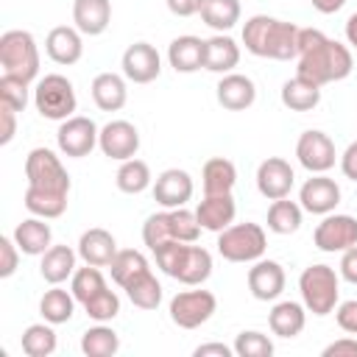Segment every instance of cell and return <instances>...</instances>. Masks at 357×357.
Returning a JSON list of instances; mask_svg holds the SVG:
<instances>
[{
	"mask_svg": "<svg viewBox=\"0 0 357 357\" xmlns=\"http://www.w3.org/2000/svg\"><path fill=\"white\" fill-rule=\"evenodd\" d=\"M162 73V56L151 42H134L123 53V75L134 84H151Z\"/></svg>",
	"mask_w": 357,
	"mask_h": 357,
	"instance_id": "obj_16",
	"label": "cell"
},
{
	"mask_svg": "<svg viewBox=\"0 0 357 357\" xmlns=\"http://www.w3.org/2000/svg\"><path fill=\"white\" fill-rule=\"evenodd\" d=\"M98 137H100V128L95 126L92 117H81V114H73L67 120H61L59 131H56V145L64 156L70 159H84L92 153V148L98 145Z\"/></svg>",
	"mask_w": 357,
	"mask_h": 357,
	"instance_id": "obj_10",
	"label": "cell"
},
{
	"mask_svg": "<svg viewBox=\"0 0 357 357\" xmlns=\"http://www.w3.org/2000/svg\"><path fill=\"white\" fill-rule=\"evenodd\" d=\"M301 212L304 209L296 201H287V198L271 201V206H268V229L273 234H293L301 226Z\"/></svg>",
	"mask_w": 357,
	"mask_h": 357,
	"instance_id": "obj_37",
	"label": "cell"
},
{
	"mask_svg": "<svg viewBox=\"0 0 357 357\" xmlns=\"http://www.w3.org/2000/svg\"><path fill=\"white\" fill-rule=\"evenodd\" d=\"M84 307V312L92 318V321H100V324H106V321H112V318H117V312H120V298H117V293L114 290H100L98 296H92L86 304H81Z\"/></svg>",
	"mask_w": 357,
	"mask_h": 357,
	"instance_id": "obj_44",
	"label": "cell"
},
{
	"mask_svg": "<svg viewBox=\"0 0 357 357\" xmlns=\"http://www.w3.org/2000/svg\"><path fill=\"white\" fill-rule=\"evenodd\" d=\"M321 354H324V357H357V337L332 340Z\"/></svg>",
	"mask_w": 357,
	"mask_h": 357,
	"instance_id": "obj_51",
	"label": "cell"
},
{
	"mask_svg": "<svg viewBox=\"0 0 357 357\" xmlns=\"http://www.w3.org/2000/svg\"><path fill=\"white\" fill-rule=\"evenodd\" d=\"M22 351L28 357H50L56 351V332H53V324H31L25 332H22Z\"/></svg>",
	"mask_w": 357,
	"mask_h": 357,
	"instance_id": "obj_39",
	"label": "cell"
},
{
	"mask_svg": "<svg viewBox=\"0 0 357 357\" xmlns=\"http://www.w3.org/2000/svg\"><path fill=\"white\" fill-rule=\"evenodd\" d=\"M33 106L45 120H59L61 123V120L73 117V112L78 106L73 81L59 75V73H50L45 78H39L36 86H33Z\"/></svg>",
	"mask_w": 357,
	"mask_h": 357,
	"instance_id": "obj_7",
	"label": "cell"
},
{
	"mask_svg": "<svg viewBox=\"0 0 357 357\" xmlns=\"http://www.w3.org/2000/svg\"><path fill=\"white\" fill-rule=\"evenodd\" d=\"M310 3H312V8L321 11V14H335V11H340V8L346 6V0H310Z\"/></svg>",
	"mask_w": 357,
	"mask_h": 357,
	"instance_id": "obj_55",
	"label": "cell"
},
{
	"mask_svg": "<svg viewBox=\"0 0 357 357\" xmlns=\"http://www.w3.org/2000/svg\"><path fill=\"white\" fill-rule=\"evenodd\" d=\"M22 204H25V209H28L31 215L45 218V220H53V218H61V215H64V209H67V195L42 192V190L28 187Z\"/></svg>",
	"mask_w": 357,
	"mask_h": 357,
	"instance_id": "obj_38",
	"label": "cell"
},
{
	"mask_svg": "<svg viewBox=\"0 0 357 357\" xmlns=\"http://www.w3.org/2000/svg\"><path fill=\"white\" fill-rule=\"evenodd\" d=\"M279 98L290 112H312L321 103V86L307 81V78H301V75H296V78L282 84Z\"/></svg>",
	"mask_w": 357,
	"mask_h": 357,
	"instance_id": "obj_31",
	"label": "cell"
},
{
	"mask_svg": "<svg viewBox=\"0 0 357 357\" xmlns=\"http://www.w3.org/2000/svg\"><path fill=\"white\" fill-rule=\"evenodd\" d=\"M167 220H170V234H173V240H181V243H195V240H198L201 223H198L195 212H190L187 206L167 209Z\"/></svg>",
	"mask_w": 357,
	"mask_h": 357,
	"instance_id": "obj_42",
	"label": "cell"
},
{
	"mask_svg": "<svg viewBox=\"0 0 357 357\" xmlns=\"http://www.w3.org/2000/svg\"><path fill=\"white\" fill-rule=\"evenodd\" d=\"M192 354L195 357H231L234 354V346H226V343H201V346H195Z\"/></svg>",
	"mask_w": 357,
	"mask_h": 357,
	"instance_id": "obj_54",
	"label": "cell"
},
{
	"mask_svg": "<svg viewBox=\"0 0 357 357\" xmlns=\"http://www.w3.org/2000/svg\"><path fill=\"white\" fill-rule=\"evenodd\" d=\"M106 279L98 271V265H86V268H75L73 279H70V293L75 296L78 304H86L92 296H98L100 290H106Z\"/></svg>",
	"mask_w": 357,
	"mask_h": 357,
	"instance_id": "obj_40",
	"label": "cell"
},
{
	"mask_svg": "<svg viewBox=\"0 0 357 357\" xmlns=\"http://www.w3.org/2000/svg\"><path fill=\"white\" fill-rule=\"evenodd\" d=\"M73 22L84 36H100L112 22V3L109 0H75Z\"/></svg>",
	"mask_w": 357,
	"mask_h": 357,
	"instance_id": "obj_25",
	"label": "cell"
},
{
	"mask_svg": "<svg viewBox=\"0 0 357 357\" xmlns=\"http://www.w3.org/2000/svg\"><path fill=\"white\" fill-rule=\"evenodd\" d=\"M204 53H206V39L184 33L176 36L167 47V61L176 73H195L204 67Z\"/></svg>",
	"mask_w": 357,
	"mask_h": 357,
	"instance_id": "obj_23",
	"label": "cell"
},
{
	"mask_svg": "<svg viewBox=\"0 0 357 357\" xmlns=\"http://www.w3.org/2000/svg\"><path fill=\"white\" fill-rule=\"evenodd\" d=\"M240 64V45L226 36V33H215L212 39H206V53H204V70L209 73H231Z\"/></svg>",
	"mask_w": 357,
	"mask_h": 357,
	"instance_id": "obj_27",
	"label": "cell"
},
{
	"mask_svg": "<svg viewBox=\"0 0 357 357\" xmlns=\"http://www.w3.org/2000/svg\"><path fill=\"white\" fill-rule=\"evenodd\" d=\"M284 268L276 259H257L248 268V290L257 301H273L284 290Z\"/></svg>",
	"mask_w": 357,
	"mask_h": 357,
	"instance_id": "obj_18",
	"label": "cell"
},
{
	"mask_svg": "<svg viewBox=\"0 0 357 357\" xmlns=\"http://www.w3.org/2000/svg\"><path fill=\"white\" fill-rule=\"evenodd\" d=\"M28 187L56 195H70V173L50 148H33L25 159Z\"/></svg>",
	"mask_w": 357,
	"mask_h": 357,
	"instance_id": "obj_8",
	"label": "cell"
},
{
	"mask_svg": "<svg viewBox=\"0 0 357 357\" xmlns=\"http://www.w3.org/2000/svg\"><path fill=\"white\" fill-rule=\"evenodd\" d=\"M346 39H349V45L357 50V11L346 20Z\"/></svg>",
	"mask_w": 357,
	"mask_h": 357,
	"instance_id": "obj_56",
	"label": "cell"
},
{
	"mask_svg": "<svg viewBox=\"0 0 357 357\" xmlns=\"http://www.w3.org/2000/svg\"><path fill=\"white\" fill-rule=\"evenodd\" d=\"M201 184H204V195H226V192H231L234 184H237L234 162L223 159V156L206 159V165L201 170Z\"/></svg>",
	"mask_w": 357,
	"mask_h": 357,
	"instance_id": "obj_28",
	"label": "cell"
},
{
	"mask_svg": "<svg viewBox=\"0 0 357 357\" xmlns=\"http://www.w3.org/2000/svg\"><path fill=\"white\" fill-rule=\"evenodd\" d=\"M296 156H298V165L310 173H326L335 167V159H337V151H335V142L329 134L318 131V128H310L298 137L296 142Z\"/></svg>",
	"mask_w": 357,
	"mask_h": 357,
	"instance_id": "obj_12",
	"label": "cell"
},
{
	"mask_svg": "<svg viewBox=\"0 0 357 357\" xmlns=\"http://www.w3.org/2000/svg\"><path fill=\"white\" fill-rule=\"evenodd\" d=\"M215 95H218V103L229 112H245L254 106L257 100V86L248 75L243 73H226L218 86H215Z\"/></svg>",
	"mask_w": 357,
	"mask_h": 357,
	"instance_id": "obj_19",
	"label": "cell"
},
{
	"mask_svg": "<svg viewBox=\"0 0 357 357\" xmlns=\"http://www.w3.org/2000/svg\"><path fill=\"white\" fill-rule=\"evenodd\" d=\"M192 176L181 167H167L156 176L153 181V201L165 209H176L184 206L192 198Z\"/></svg>",
	"mask_w": 357,
	"mask_h": 357,
	"instance_id": "obj_17",
	"label": "cell"
},
{
	"mask_svg": "<svg viewBox=\"0 0 357 357\" xmlns=\"http://www.w3.org/2000/svg\"><path fill=\"white\" fill-rule=\"evenodd\" d=\"M0 123H3V128H0V145H8L14 139V134H17V109L0 103Z\"/></svg>",
	"mask_w": 357,
	"mask_h": 357,
	"instance_id": "obj_49",
	"label": "cell"
},
{
	"mask_svg": "<svg viewBox=\"0 0 357 357\" xmlns=\"http://www.w3.org/2000/svg\"><path fill=\"white\" fill-rule=\"evenodd\" d=\"M153 257H156V265L162 268V273H167L170 279L181 282L187 287H198L212 276V254L204 245L167 240L165 245H159L153 251Z\"/></svg>",
	"mask_w": 357,
	"mask_h": 357,
	"instance_id": "obj_3",
	"label": "cell"
},
{
	"mask_svg": "<svg viewBox=\"0 0 357 357\" xmlns=\"http://www.w3.org/2000/svg\"><path fill=\"white\" fill-rule=\"evenodd\" d=\"M268 248L265 229L259 223H231L218 231V254L226 262H257Z\"/></svg>",
	"mask_w": 357,
	"mask_h": 357,
	"instance_id": "obj_5",
	"label": "cell"
},
{
	"mask_svg": "<svg viewBox=\"0 0 357 357\" xmlns=\"http://www.w3.org/2000/svg\"><path fill=\"white\" fill-rule=\"evenodd\" d=\"M14 243L20 245L22 254L28 257H42L50 245H53V231H50V223H45V218H25L22 223H17L14 229Z\"/></svg>",
	"mask_w": 357,
	"mask_h": 357,
	"instance_id": "obj_26",
	"label": "cell"
},
{
	"mask_svg": "<svg viewBox=\"0 0 357 357\" xmlns=\"http://www.w3.org/2000/svg\"><path fill=\"white\" fill-rule=\"evenodd\" d=\"M142 240H145V245H148L151 251H156L159 245H165L167 240H173V234H170V220H167V209L148 215V220L142 223Z\"/></svg>",
	"mask_w": 357,
	"mask_h": 357,
	"instance_id": "obj_46",
	"label": "cell"
},
{
	"mask_svg": "<svg viewBox=\"0 0 357 357\" xmlns=\"http://www.w3.org/2000/svg\"><path fill=\"white\" fill-rule=\"evenodd\" d=\"M117 240L112 237V231L106 229H86L78 240V257L86 265H98V268H109L112 259L117 257Z\"/></svg>",
	"mask_w": 357,
	"mask_h": 357,
	"instance_id": "obj_22",
	"label": "cell"
},
{
	"mask_svg": "<svg viewBox=\"0 0 357 357\" xmlns=\"http://www.w3.org/2000/svg\"><path fill=\"white\" fill-rule=\"evenodd\" d=\"M126 296H128V301H131L134 307H139V310H156L159 301H162V284H159V279L148 271L145 276H139L137 282H131V284L126 287Z\"/></svg>",
	"mask_w": 357,
	"mask_h": 357,
	"instance_id": "obj_41",
	"label": "cell"
},
{
	"mask_svg": "<svg viewBox=\"0 0 357 357\" xmlns=\"http://www.w3.org/2000/svg\"><path fill=\"white\" fill-rule=\"evenodd\" d=\"M243 45L251 56L290 61L298 56V25L268 14H254L243 25Z\"/></svg>",
	"mask_w": 357,
	"mask_h": 357,
	"instance_id": "obj_2",
	"label": "cell"
},
{
	"mask_svg": "<svg viewBox=\"0 0 357 357\" xmlns=\"http://www.w3.org/2000/svg\"><path fill=\"white\" fill-rule=\"evenodd\" d=\"M293 181H296V173H293L290 162L282 159V156H268L257 167V190L268 201L287 198L290 190H293Z\"/></svg>",
	"mask_w": 357,
	"mask_h": 357,
	"instance_id": "obj_14",
	"label": "cell"
},
{
	"mask_svg": "<svg viewBox=\"0 0 357 357\" xmlns=\"http://www.w3.org/2000/svg\"><path fill=\"white\" fill-rule=\"evenodd\" d=\"M198 14L212 31L226 33L240 22V0H201Z\"/></svg>",
	"mask_w": 357,
	"mask_h": 357,
	"instance_id": "obj_32",
	"label": "cell"
},
{
	"mask_svg": "<svg viewBox=\"0 0 357 357\" xmlns=\"http://www.w3.org/2000/svg\"><path fill=\"white\" fill-rule=\"evenodd\" d=\"M20 245L14 243V237H0V279L14 276L17 265H20Z\"/></svg>",
	"mask_w": 357,
	"mask_h": 357,
	"instance_id": "obj_47",
	"label": "cell"
},
{
	"mask_svg": "<svg viewBox=\"0 0 357 357\" xmlns=\"http://www.w3.org/2000/svg\"><path fill=\"white\" fill-rule=\"evenodd\" d=\"M126 75L117 73H98L92 78V100L100 112H120L128 100V89H126Z\"/></svg>",
	"mask_w": 357,
	"mask_h": 357,
	"instance_id": "obj_24",
	"label": "cell"
},
{
	"mask_svg": "<svg viewBox=\"0 0 357 357\" xmlns=\"http://www.w3.org/2000/svg\"><path fill=\"white\" fill-rule=\"evenodd\" d=\"M75 312V296L61 290L59 284H53L50 290H45V296L39 298V315L47 321V324H67Z\"/></svg>",
	"mask_w": 357,
	"mask_h": 357,
	"instance_id": "obj_33",
	"label": "cell"
},
{
	"mask_svg": "<svg viewBox=\"0 0 357 357\" xmlns=\"http://www.w3.org/2000/svg\"><path fill=\"white\" fill-rule=\"evenodd\" d=\"M28 81L25 78H17V75H8V73H3L0 75V103H6V106H11V109H17V112H22L25 106H28Z\"/></svg>",
	"mask_w": 357,
	"mask_h": 357,
	"instance_id": "obj_45",
	"label": "cell"
},
{
	"mask_svg": "<svg viewBox=\"0 0 357 357\" xmlns=\"http://www.w3.org/2000/svg\"><path fill=\"white\" fill-rule=\"evenodd\" d=\"M173 17H192L201 11V0H165Z\"/></svg>",
	"mask_w": 357,
	"mask_h": 357,
	"instance_id": "obj_53",
	"label": "cell"
},
{
	"mask_svg": "<svg viewBox=\"0 0 357 357\" xmlns=\"http://www.w3.org/2000/svg\"><path fill=\"white\" fill-rule=\"evenodd\" d=\"M340 170H343L346 178L357 181V139L349 142V148L340 153Z\"/></svg>",
	"mask_w": 357,
	"mask_h": 357,
	"instance_id": "obj_52",
	"label": "cell"
},
{
	"mask_svg": "<svg viewBox=\"0 0 357 357\" xmlns=\"http://www.w3.org/2000/svg\"><path fill=\"white\" fill-rule=\"evenodd\" d=\"M298 201L304 212L312 215H329L335 212V206L340 204V187L335 178H329L326 173H312L301 190H298Z\"/></svg>",
	"mask_w": 357,
	"mask_h": 357,
	"instance_id": "obj_15",
	"label": "cell"
},
{
	"mask_svg": "<svg viewBox=\"0 0 357 357\" xmlns=\"http://www.w3.org/2000/svg\"><path fill=\"white\" fill-rule=\"evenodd\" d=\"M307 307L298 301H279L273 304V310L268 312V326L276 337H296L301 335L304 324H307Z\"/></svg>",
	"mask_w": 357,
	"mask_h": 357,
	"instance_id": "obj_29",
	"label": "cell"
},
{
	"mask_svg": "<svg viewBox=\"0 0 357 357\" xmlns=\"http://www.w3.org/2000/svg\"><path fill=\"white\" fill-rule=\"evenodd\" d=\"M335 321H337V326H340L343 332L357 335V301L351 298V301L337 304V307H335Z\"/></svg>",
	"mask_w": 357,
	"mask_h": 357,
	"instance_id": "obj_48",
	"label": "cell"
},
{
	"mask_svg": "<svg viewBox=\"0 0 357 357\" xmlns=\"http://www.w3.org/2000/svg\"><path fill=\"white\" fill-rule=\"evenodd\" d=\"M337 273H340L349 284H357V245H351V248H346V251L340 254Z\"/></svg>",
	"mask_w": 357,
	"mask_h": 357,
	"instance_id": "obj_50",
	"label": "cell"
},
{
	"mask_svg": "<svg viewBox=\"0 0 357 357\" xmlns=\"http://www.w3.org/2000/svg\"><path fill=\"white\" fill-rule=\"evenodd\" d=\"M81 351L86 357H112V354L120 351V335L112 326L98 321L95 326H89L81 335Z\"/></svg>",
	"mask_w": 357,
	"mask_h": 357,
	"instance_id": "obj_35",
	"label": "cell"
},
{
	"mask_svg": "<svg viewBox=\"0 0 357 357\" xmlns=\"http://www.w3.org/2000/svg\"><path fill=\"white\" fill-rule=\"evenodd\" d=\"M298 67L296 75L326 86L335 81H343L354 70L351 50L340 45L337 39H329L318 28H298Z\"/></svg>",
	"mask_w": 357,
	"mask_h": 357,
	"instance_id": "obj_1",
	"label": "cell"
},
{
	"mask_svg": "<svg viewBox=\"0 0 357 357\" xmlns=\"http://www.w3.org/2000/svg\"><path fill=\"white\" fill-rule=\"evenodd\" d=\"M151 167H148V162H142V159H126L120 167H117V176H114V181H117V190L120 192H126V195H139V192H145L148 187H151Z\"/></svg>",
	"mask_w": 357,
	"mask_h": 357,
	"instance_id": "obj_36",
	"label": "cell"
},
{
	"mask_svg": "<svg viewBox=\"0 0 357 357\" xmlns=\"http://www.w3.org/2000/svg\"><path fill=\"white\" fill-rule=\"evenodd\" d=\"M39 273L50 284H61V282L73 279V273H75V251L70 245H50L42 254Z\"/></svg>",
	"mask_w": 357,
	"mask_h": 357,
	"instance_id": "obj_30",
	"label": "cell"
},
{
	"mask_svg": "<svg viewBox=\"0 0 357 357\" xmlns=\"http://www.w3.org/2000/svg\"><path fill=\"white\" fill-rule=\"evenodd\" d=\"M218 310V298L209 290H181L170 298V321L181 329H198Z\"/></svg>",
	"mask_w": 357,
	"mask_h": 357,
	"instance_id": "obj_9",
	"label": "cell"
},
{
	"mask_svg": "<svg viewBox=\"0 0 357 357\" xmlns=\"http://www.w3.org/2000/svg\"><path fill=\"white\" fill-rule=\"evenodd\" d=\"M0 64L3 73L25 78L28 84L39 75V47L31 31H6L0 36Z\"/></svg>",
	"mask_w": 357,
	"mask_h": 357,
	"instance_id": "obj_6",
	"label": "cell"
},
{
	"mask_svg": "<svg viewBox=\"0 0 357 357\" xmlns=\"http://www.w3.org/2000/svg\"><path fill=\"white\" fill-rule=\"evenodd\" d=\"M312 243L324 254H343L357 245V218L351 215H324V220L312 231Z\"/></svg>",
	"mask_w": 357,
	"mask_h": 357,
	"instance_id": "obj_11",
	"label": "cell"
},
{
	"mask_svg": "<svg viewBox=\"0 0 357 357\" xmlns=\"http://www.w3.org/2000/svg\"><path fill=\"white\" fill-rule=\"evenodd\" d=\"M109 271H112V279L126 290L131 282H137L139 276H145V273L151 271V265H148V259H145L139 251L123 248V251H117V257L112 259Z\"/></svg>",
	"mask_w": 357,
	"mask_h": 357,
	"instance_id": "obj_34",
	"label": "cell"
},
{
	"mask_svg": "<svg viewBox=\"0 0 357 357\" xmlns=\"http://www.w3.org/2000/svg\"><path fill=\"white\" fill-rule=\"evenodd\" d=\"M234 354L237 357H271L273 354V343H271L268 335H262L257 329H245L234 340Z\"/></svg>",
	"mask_w": 357,
	"mask_h": 357,
	"instance_id": "obj_43",
	"label": "cell"
},
{
	"mask_svg": "<svg viewBox=\"0 0 357 357\" xmlns=\"http://www.w3.org/2000/svg\"><path fill=\"white\" fill-rule=\"evenodd\" d=\"M234 215H237V204L231 198V192L226 195H204V201L195 206V218L201 223V229L206 231H223L226 226L234 223Z\"/></svg>",
	"mask_w": 357,
	"mask_h": 357,
	"instance_id": "obj_21",
	"label": "cell"
},
{
	"mask_svg": "<svg viewBox=\"0 0 357 357\" xmlns=\"http://www.w3.org/2000/svg\"><path fill=\"white\" fill-rule=\"evenodd\" d=\"M298 290H301V304L307 307V312L324 318L329 312H335L337 298H340V273H335V268L318 262L301 271L298 276Z\"/></svg>",
	"mask_w": 357,
	"mask_h": 357,
	"instance_id": "obj_4",
	"label": "cell"
},
{
	"mask_svg": "<svg viewBox=\"0 0 357 357\" xmlns=\"http://www.w3.org/2000/svg\"><path fill=\"white\" fill-rule=\"evenodd\" d=\"M45 53L56 61V64H75L81 56H84V39H81V31L73 25H56L50 28V33L45 36Z\"/></svg>",
	"mask_w": 357,
	"mask_h": 357,
	"instance_id": "obj_20",
	"label": "cell"
},
{
	"mask_svg": "<svg viewBox=\"0 0 357 357\" xmlns=\"http://www.w3.org/2000/svg\"><path fill=\"white\" fill-rule=\"evenodd\" d=\"M98 148L103 151V156H109V159H114V162L134 159L137 151H139V131H137V126L128 123V120H109V123L100 128Z\"/></svg>",
	"mask_w": 357,
	"mask_h": 357,
	"instance_id": "obj_13",
	"label": "cell"
}]
</instances>
